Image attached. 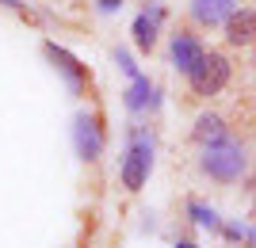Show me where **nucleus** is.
<instances>
[{"mask_svg": "<svg viewBox=\"0 0 256 248\" xmlns=\"http://www.w3.org/2000/svg\"><path fill=\"white\" fill-rule=\"evenodd\" d=\"M199 172H203L206 180H214V184H237V180L248 172L245 145L230 138V141H222V145L203 149V157H199Z\"/></svg>", "mask_w": 256, "mask_h": 248, "instance_id": "obj_1", "label": "nucleus"}, {"mask_svg": "<svg viewBox=\"0 0 256 248\" xmlns=\"http://www.w3.org/2000/svg\"><path fill=\"white\" fill-rule=\"evenodd\" d=\"M153 172V134L146 126H130L126 134V153H122V187L126 191H142V184L150 180Z\"/></svg>", "mask_w": 256, "mask_h": 248, "instance_id": "obj_2", "label": "nucleus"}, {"mask_svg": "<svg viewBox=\"0 0 256 248\" xmlns=\"http://www.w3.org/2000/svg\"><path fill=\"white\" fill-rule=\"evenodd\" d=\"M230 76H234V65H230V57L218 54V50H206V54L199 57V65L188 73V88H192V96L210 99V96H218V92H226Z\"/></svg>", "mask_w": 256, "mask_h": 248, "instance_id": "obj_3", "label": "nucleus"}, {"mask_svg": "<svg viewBox=\"0 0 256 248\" xmlns=\"http://www.w3.org/2000/svg\"><path fill=\"white\" fill-rule=\"evenodd\" d=\"M42 54L50 57L54 69H58V73L69 80V88H73L76 96H84L88 84H92V76H88V65H80L73 54H69V50H65V46H58V42H42Z\"/></svg>", "mask_w": 256, "mask_h": 248, "instance_id": "obj_4", "label": "nucleus"}, {"mask_svg": "<svg viewBox=\"0 0 256 248\" xmlns=\"http://www.w3.org/2000/svg\"><path fill=\"white\" fill-rule=\"evenodd\" d=\"M172 65H176V69H180L184 76L192 73L195 65H199V57L206 54V46H203V38H199V34L192 31V27H180V31L172 34Z\"/></svg>", "mask_w": 256, "mask_h": 248, "instance_id": "obj_5", "label": "nucleus"}, {"mask_svg": "<svg viewBox=\"0 0 256 248\" xmlns=\"http://www.w3.org/2000/svg\"><path fill=\"white\" fill-rule=\"evenodd\" d=\"M237 11V0H192V23L199 31H214V27H226V19Z\"/></svg>", "mask_w": 256, "mask_h": 248, "instance_id": "obj_6", "label": "nucleus"}, {"mask_svg": "<svg viewBox=\"0 0 256 248\" xmlns=\"http://www.w3.org/2000/svg\"><path fill=\"white\" fill-rule=\"evenodd\" d=\"M73 141H76L80 161H96L100 153H104V126H100L96 115H76V122H73Z\"/></svg>", "mask_w": 256, "mask_h": 248, "instance_id": "obj_7", "label": "nucleus"}, {"mask_svg": "<svg viewBox=\"0 0 256 248\" xmlns=\"http://www.w3.org/2000/svg\"><path fill=\"white\" fill-rule=\"evenodd\" d=\"M226 42L234 46V50H245V46H256V8H241L226 19Z\"/></svg>", "mask_w": 256, "mask_h": 248, "instance_id": "obj_8", "label": "nucleus"}, {"mask_svg": "<svg viewBox=\"0 0 256 248\" xmlns=\"http://www.w3.org/2000/svg\"><path fill=\"white\" fill-rule=\"evenodd\" d=\"M192 141L199 145V149H210V145H222V141H230V126H226L222 115H199L192 126Z\"/></svg>", "mask_w": 256, "mask_h": 248, "instance_id": "obj_9", "label": "nucleus"}, {"mask_svg": "<svg viewBox=\"0 0 256 248\" xmlns=\"http://www.w3.org/2000/svg\"><path fill=\"white\" fill-rule=\"evenodd\" d=\"M160 19H164V8H160V4H153L150 11H142L138 19H134L130 34H134V46H138V50H146V54H150L153 46H157V31H160Z\"/></svg>", "mask_w": 256, "mask_h": 248, "instance_id": "obj_10", "label": "nucleus"}, {"mask_svg": "<svg viewBox=\"0 0 256 248\" xmlns=\"http://www.w3.org/2000/svg\"><path fill=\"white\" fill-rule=\"evenodd\" d=\"M122 103H126L130 115H142V111L157 107V88H153L150 76H138V80H130V88L122 92Z\"/></svg>", "mask_w": 256, "mask_h": 248, "instance_id": "obj_11", "label": "nucleus"}, {"mask_svg": "<svg viewBox=\"0 0 256 248\" xmlns=\"http://www.w3.org/2000/svg\"><path fill=\"white\" fill-rule=\"evenodd\" d=\"M188 218H192L195 226L210 229V233H218V229H222V218H218V210H214V206H206L203 199H188Z\"/></svg>", "mask_w": 256, "mask_h": 248, "instance_id": "obj_12", "label": "nucleus"}, {"mask_svg": "<svg viewBox=\"0 0 256 248\" xmlns=\"http://www.w3.org/2000/svg\"><path fill=\"white\" fill-rule=\"evenodd\" d=\"M230 245H245V233H248V226H241V222H222V229H218Z\"/></svg>", "mask_w": 256, "mask_h": 248, "instance_id": "obj_13", "label": "nucleus"}, {"mask_svg": "<svg viewBox=\"0 0 256 248\" xmlns=\"http://www.w3.org/2000/svg\"><path fill=\"white\" fill-rule=\"evenodd\" d=\"M115 61H118V69H122V73H126L130 76V80H138V65H134V61H130V54H126V50H115Z\"/></svg>", "mask_w": 256, "mask_h": 248, "instance_id": "obj_14", "label": "nucleus"}, {"mask_svg": "<svg viewBox=\"0 0 256 248\" xmlns=\"http://www.w3.org/2000/svg\"><path fill=\"white\" fill-rule=\"evenodd\" d=\"M96 8H100V11H115V8H122V0H100Z\"/></svg>", "mask_w": 256, "mask_h": 248, "instance_id": "obj_15", "label": "nucleus"}, {"mask_svg": "<svg viewBox=\"0 0 256 248\" xmlns=\"http://www.w3.org/2000/svg\"><path fill=\"white\" fill-rule=\"evenodd\" d=\"M245 248H256V226H248V233H245Z\"/></svg>", "mask_w": 256, "mask_h": 248, "instance_id": "obj_16", "label": "nucleus"}, {"mask_svg": "<svg viewBox=\"0 0 256 248\" xmlns=\"http://www.w3.org/2000/svg\"><path fill=\"white\" fill-rule=\"evenodd\" d=\"M176 248H199V245H195V241H188V237H184V241H176Z\"/></svg>", "mask_w": 256, "mask_h": 248, "instance_id": "obj_17", "label": "nucleus"}, {"mask_svg": "<svg viewBox=\"0 0 256 248\" xmlns=\"http://www.w3.org/2000/svg\"><path fill=\"white\" fill-rule=\"evenodd\" d=\"M0 4H8V8H20V0H0Z\"/></svg>", "mask_w": 256, "mask_h": 248, "instance_id": "obj_18", "label": "nucleus"}]
</instances>
